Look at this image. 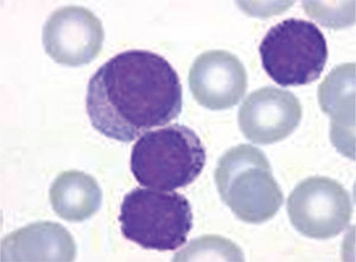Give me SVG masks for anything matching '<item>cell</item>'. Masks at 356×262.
<instances>
[{
	"label": "cell",
	"mask_w": 356,
	"mask_h": 262,
	"mask_svg": "<svg viewBox=\"0 0 356 262\" xmlns=\"http://www.w3.org/2000/svg\"><path fill=\"white\" fill-rule=\"evenodd\" d=\"M86 108L97 132L130 142L182 113V85L164 57L147 50H127L90 77Z\"/></svg>",
	"instance_id": "6da1fadb"
},
{
	"label": "cell",
	"mask_w": 356,
	"mask_h": 262,
	"mask_svg": "<svg viewBox=\"0 0 356 262\" xmlns=\"http://www.w3.org/2000/svg\"><path fill=\"white\" fill-rule=\"evenodd\" d=\"M206 161V147L199 136L174 124L138 139L131 154V171L140 186L172 191L197 179Z\"/></svg>",
	"instance_id": "7a4b0ae2"
},
{
	"label": "cell",
	"mask_w": 356,
	"mask_h": 262,
	"mask_svg": "<svg viewBox=\"0 0 356 262\" xmlns=\"http://www.w3.org/2000/svg\"><path fill=\"white\" fill-rule=\"evenodd\" d=\"M220 196L233 214L246 223H263L283 204V193L266 156L258 147L239 145L220 158L215 171Z\"/></svg>",
	"instance_id": "3957f363"
},
{
	"label": "cell",
	"mask_w": 356,
	"mask_h": 262,
	"mask_svg": "<svg viewBox=\"0 0 356 262\" xmlns=\"http://www.w3.org/2000/svg\"><path fill=\"white\" fill-rule=\"evenodd\" d=\"M188 198L156 189L132 190L120 206L119 222L129 241L144 249L165 252L182 247L193 228Z\"/></svg>",
	"instance_id": "277c9868"
},
{
	"label": "cell",
	"mask_w": 356,
	"mask_h": 262,
	"mask_svg": "<svg viewBox=\"0 0 356 262\" xmlns=\"http://www.w3.org/2000/svg\"><path fill=\"white\" fill-rule=\"evenodd\" d=\"M263 68L282 87L318 80L328 60V45L314 23L289 18L268 30L259 47Z\"/></svg>",
	"instance_id": "5b68a950"
},
{
	"label": "cell",
	"mask_w": 356,
	"mask_h": 262,
	"mask_svg": "<svg viewBox=\"0 0 356 262\" xmlns=\"http://www.w3.org/2000/svg\"><path fill=\"white\" fill-rule=\"evenodd\" d=\"M352 211L347 190L330 178H307L289 196L292 226L300 234L315 240H328L340 234L348 226Z\"/></svg>",
	"instance_id": "8992f818"
},
{
	"label": "cell",
	"mask_w": 356,
	"mask_h": 262,
	"mask_svg": "<svg viewBox=\"0 0 356 262\" xmlns=\"http://www.w3.org/2000/svg\"><path fill=\"white\" fill-rule=\"evenodd\" d=\"M105 33L93 13L80 6L57 10L43 28L45 51L67 67L87 65L100 54Z\"/></svg>",
	"instance_id": "52a82bcc"
},
{
	"label": "cell",
	"mask_w": 356,
	"mask_h": 262,
	"mask_svg": "<svg viewBox=\"0 0 356 262\" xmlns=\"http://www.w3.org/2000/svg\"><path fill=\"white\" fill-rule=\"evenodd\" d=\"M302 106L288 90L265 87L250 94L239 110L243 136L258 145H270L288 138L300 126Z\"/></svg>",
	"instance_id": "ba28073f"
},
{
	"label": "cell",
	"mask_w": 356,
	"mask_h": 262,
	"mask_svg": "<svg viewBox=\"0 0 356 262\" xmlns=\"http://www.w3.org/2000/svg\"><path fill=\"white\" fill-rule=\"evenodd\" d=\"M189 85L195 100L203 107L211 110L232 108L246 93V69L233 54L209 50L191 65Z\"/></svg>",
	"instance_id": "9c48e42d"
},
{
	"label": "cell",
	"mask_w": 356,
	"mask_h": 262,
	"mask_svg": "<svg viewBox=\"0 0 356 262\" xmlns=\"http://www.w3.org/2000/svg\"><path fill=\"white\" fill-rule=\"evenodd\" d=\"M76 245L65 227L37 222L16 230L1 241V261H74Z\"/></svg>",
	"instance_id": "30bf717a"
},
{
	"label": "cell",
	"mask_w": 356,
	"mask_h": 262,
	"mask_svg": "<svg viewBox=\"0 0 356 262\" xmlns=\"http://www.w3.org/2000/svg\"><path fill=\"white\" fill-rule=\"evenodd\" d=\"M318 101L332 117V139L341 152L354 159L355 141V65L332 69L318 88Z\"/></svg>",
	"instance_id": "8fae6325"
},
{
	"label": "cell",
	"mask_w": 356,
	"mask_h": 262,
	"mask_svg": "<svg viewBox=\"0 0 356 262\" xmlns=\"http://www.w3.org/2000/svg\"><path fill=\"white\" fill-rule=\"evenodd\" d=\"M49 197L58 218L68 222H82L100 209L102 191L95 178L72 170L57 176L50 186Z\"/></svg>",
	"instance_id": "7c38bea8"
},
{
	"label": "cell",
	"mask_w": 356,
	"mask_h": 262,
	"mask_svg": "<svg viewBox=\"0 0 356 262\" xmlns=\"http://www.w3.org/2000/svg\"><path fill=\"white\" fill-rule=\"evenodd\" d=\"M175 261H243V252L235 243L220 236H203L175 255Z\"/></svg>",
	"instance_id": "4fadbf2b"
}]
</instances>
